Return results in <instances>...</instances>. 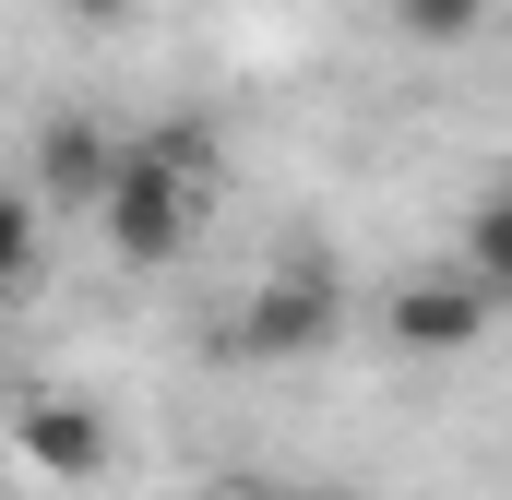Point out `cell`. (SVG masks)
<instances>
[{
	"instance_id": "3",
	"label": "cell",
	"mask_w": 512,
	"mask_h": 500,
	"mask_svg": "<svg viewBox=\"0 0 512 500\" xmlns=\"http://www.w3.org/2000/svg\"><path fill=\"white\" fill-rule=\"evenodd\" d=\"M334 334H346V298H334V274H322V262L262 274L251 310H239V358H322Z\"/></svg>"
},
{
	"instance_id": "2",
	"label": "cell",
	"mask_w": 512,
	"mask_h": 500,
	"mask_svg": "<svg viewBox=\"0 0 512 500\" xmlns=\"http://www.w3.org/2000/svg\"><path fill=\"white\" fill-rule=\"evenodd\" d=\"M489 322H501V286L465 274V262H453V274H405L382 298V346L393 358H477Z\"/></svg>"
},
{
	"instance_id": "11",
	"label": "cell",
	"mask_w": 512,
	"mask_h": 500,
	"mask_svg": "<svg viewBox=\"0 0 512 500\" xmlns=\"http://www.w3.org/2000/svg\"><path fill=\"white\" fill-rule=\"evenodd\" d=\"M239 500H298V489H239Z\"/></svg>"
},
{
	"instance_id": "6",
	"label": "cell",
	"mask_w": 512,
	"mask_h": 500,
	"mask_svg": "<svg viewBox=\"0 0 512 500\" xmlns=\"http://www.w3.org/2000/svg\"><path fill=\"white\" fill-rule=\"evenodd\" d=\"M48 274V203H36V179H0V298H24Z\"/></svg>"
},
{
	"instance_id": "9",
	"label": "cell",
	"mask_w": 512,
	"mask_h": 500,
	"mask_svg": "<svg viewBox=\"0 0 512 500\" xmlns=\"http://www.w3.org/2000/svg\"><path fill=\"white\" fill-rule=\"evenodd\" d=\"M72 12H84V24H120V12H143V0H72Z\"/></svg>"
},
{
	"instance_id": "7",
	"label": "cell",
	"mask_w": 512,
	"mask_h": 500,
	"mask_svg": "<svg viewBox=\"0 0 512 500\" xmlns=\"http://www.w3.org/2000/svg\"><path fill=\"white\" fill-rule=\"evenodd\" d=\"M465 274H489V286L512 298V179L477 203V215H465Z\"/></svg>"
},
{
	"instance_id": "1",
	"label": "cell",
	"mask_w": 512,
	"mask_h": 500,
	"mask_svg": "<svg viewBox=\"0 0 512 500\" xmlns=\"http://www.w3.org/2000/svg\"><path fill=\"white\" fill-rule=\"evenodd\" d=\"M203 203H215V131L155 120V131L120 143V179H108V203H96V239L120 250L131 274H167L179 250L203 239Z\"/></svg>"
},
{
	"instance_id": "5",
	"label": "cell",
	"mask_w": 512,
	"mask_h": 500,
	"mask_svg": "<svg viewBox=\"0 0 512 500\" xmlns=\"http://www.w3.org/2000/svg\"><path fill=\"white\" fill-rule=\"evenodd\" d=\"M108 179H120V131H96V120H48V131H36V203L96 215Z\"/></svg>"
},
{
	"instance_id": "4",
	"label": "cell",
	"mask_w": 512,
	"mask_h": 500,
	"mask_svg": "<svg viewBox=\"0 0 512 500\" xmlns=\"http://www.w3.org/2000/svg\"><path fill=\"white\" fill-rule=\"evenodd\" d=\"M12 441H24V465L60 477V489L108 477V417H96L84 393H24V405H12Z\"/></svg>"
},
{
	"instance_id": "10",
	"label": "cell",
	"mask_w": 512,
	"mask_h": 500,
	"mask_svg": "<svg viewBox=\"0 0 512 500\" xmlns=\"http://www.w3.org/2000/svg\"><path fill=\"white\" fill-rule=\"evenodd\" d=\"M298 500H358V489H298Z\"/></svg>"
},
{
	"instance_id": "8",
	"label": "cell",
	"mask_w": 512,
	"mask_h": 500,
	"mask_svg": "<svg viewBox=\"0 0 512 500\" xmlns=\"http://www.w3.org/2000/svg\"><path fill=\"white\" fill-rule=\"evenodd\" d=\"M393 24H405L417 48H465V36L489 24V0H393Z\"/></svg>"
}]
</instances>
